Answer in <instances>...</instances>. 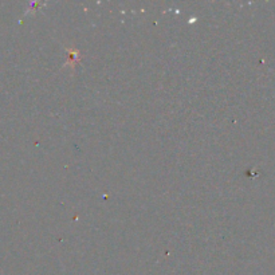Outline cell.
Listing matches in <instances>:
<instances>
[{
    "mask_svg": "<svg viewBox=\"0 0 275 275\" xmlns=\"http://www.w3.org/2000/svg\"><path fill=\"white\" fill-rule=\"evenodd\" d=\"M67 52H69V61H67V65L74 69L75 65L79 62L81 59V54H79V51L75 50V49H67Z\"/></svg>",
    "mask_w": 275,
    "mask_h": 275,
    "instance_id": "obj_1",
    "label": "cell"
}]
</instances>
